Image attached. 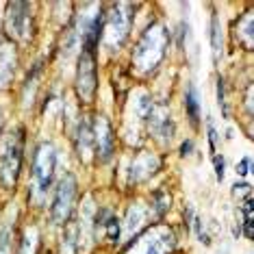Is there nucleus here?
<instances>
[{
    "label": "nucleus",
    "mask_w": 254,
    "mask_h": 254,
    "mask_svg": "<svg viewBox=\"0 0 254 254\" xmlns=\"http://www.w3.org/2000/svg\"><path fill=\"white\" fill-rule=\"evenodd\" d=\"M165 44H167V33L163 24H152L143 33L139 44H137L135 55H132V65L139 72H150L152 67H157V63L163 59Z\"/></svg>",
    "instance_id": "f257e3e1"
},
{
    "label": "nucleus",
    "mask_w": 254,
    "mask_h": 254,
    "mask_svg": "<svg viewBox=\"0 0 254 254\" xmlns=\"http://www.w3.org/2000/svg\"><path fill=\"white\" fill-rule=\"evenodd\" d=\"M22 163V128L9 130L0 143V178L7 187H13Z\"/></svg>",
    "instance_id": "f03ea898"
},
{
    "label": "nucleus",
    "mask_w": 254,
    "mask_h": 254,
    "mask_svg": "<svg viewBox=\"0 0 254 254\" xmlns=\"http://www.w3.org/2000/svg\"><path fill=\"white\" fill-rule=\"evenodd\" d=\"M130 11H132V4L128 2L111 4V11H109L107 22H105V33H102V44L109 50H118L124 44L130 28Z\"/></svg>",
    "instance_id": "7ed1b4c3"
},
{
    "label": "nucleus",
    "mask_w": 254,
    "mask_h": 254,
    "mask_svg": "<svg viewBox=\"0 0 254 254\" xmlns=\"http://www.w3.org/2000/svg\"><path fill=\"white\" fill-rule=\"evenodd\" d=\"M176 246L174 233L165 226H157L148 230L143 237L128 248V254H170Z\"/></svg>",
    "instance_id": "20e7f679"
},
{
    "label": "nucleus",
    "mask_w": 254,
    "mask_h": 254,
    "mask_svg": "<svg viewBox=\"0 0 254 254\" xmlns=\"http://www.w3.org/2000/svg\"><path fill=\"white\" fill-rule=\"evenodd\" d=\"M57 165V150L53 143H42L35 152V161H33V176H35L37 193H46L50 181L55 174Z\"/></svg>",
    "instance_id": "39448f33"
},
{
    "label": "nucleus",
    "mask_w": 254,
    "mask_h": 254,
    "mask_svg": "<svg viewBox=\"0 0 254 254\" xmlns=\"http://www.w3.org/2000/svg\"><path fill=\"white\" fill-rule=\"evenodd\" d=\"M76 178L72 174H65L59 183V189L55 193V200H53V222L55 224H65L67 217L72 213V206H74V200H76Z\"/></svg>",
    "instance_id": "423d86ee"
},
{
    "label": "nucleus",
    "mask_w": 254,
    "mask_h": 254,
    "mask_svg": "<svg viewBox=\"0 0 254 254\" xmlns=\"http://www.w3.org/2000/svg\"><path fill=\"white\" fill-rule=\"evenodd\" d=\"M7 31L13 39L24 42L31 35V4L11 2L7 7Z\"/></svg>",
    "instance_id": "0eeeda50"
},
{
    "label": "nucleus",
    "mask_w": 254,
    "mask_h": 254,
    "mask_svg": "<svg viewBox=\"0 0 254 254\" xmlns=\"http://www.w3.org/2000/svg\"><path fill=\"white\" fill-rule=\"evenodd\" d=\"M76 89L85 102H89L96 94V61H94V53H87V50H83V55L78 59Z\"/></svg>",
    "instance_id": "6e6552de"
},
{
    "label": "nucleus",
    "mask_w": 254,
    "mask_h": 254,
    "mask_svg": "<svg viewBox=\"0 0 254 254\" xmlns=\"http://www.w3.org/2000/svg\"><path fill=\"white\" fill-rule=\"evenodd\" d=\"M94 148L98 152V159L102 163H107L113 154V130H111V124H109L107 118H96V124H94Z\"/></svg>",
    "instance_id": "1a4fd4ad"
},
{
    "label": "nucleus",
    "mask_w": 254,
    "mask_h": 254,
    "mask_svg": "<svg viewBox=\"0 0 254 254\" xmlns=\"http://www.w3.org/2000/svg\"><path fill=\"white\" fill-rule=\"evenodd\" d=\"M161 167V161L154 157V154H150V152H141V154H137L135 159H132V163H130V178L128 181L130 183H141V181H146V178H150Z\"/></svg>",
    "instance_id": "9d476101"
},
{
    "label": "nucleus",
    "mask_w": 254,
    "mask_h": 254,
    "mask_svg": "<svg viewBox=\"0 0 254 254\" xmlns=\"http://www.w3.org/2000/svg\"><path fill=\"white\" fill-rule=\"evenodd\" d=\"M150 120V130L159 137L163 143H167L172 139V132H174V124H172V118H170V111L165 107H152V113L148 115Z\"/></svg>",
    "instance_id": "9b49d317"
},
{
    "label": "nucleus",
    "mask_w": 254,
    "mask_h": 254,
    "mask_svg": "<svg viewBox=\"0 0 254 254\" xmlns=\"http://www.w3.org/2000/svg\"><path fill=\"white\" fill-rule=\"evenodd\" d=\"M94 213H96L94 198L87 195V198L83 200V206H80V224H76V228H78V248H87L89 246L91 230H94Z\"/></svg>",
    "instance_id": "f8f14e48"
},
{
    "label": "nucleus",
    "mask_w": 254,
    "mask_h": 254,
    "mask_svg": "<svg viewBox=\"0 0 254 254\" xmlns=\"http://www.w3.org/2000/svg\"><path fill=\"white\" fill-rule=\"evenodd\" d=\"M15 74V50L9 42L0 44V87H7Z\"/></svg>",
    "instance_id": "ddd939ff"
},
{
    "label": "nucleus",
    "mask_w": 254,
    "mask_h": 254,
    "mask_svg": "<svg viewBox=\"0 0 254 254\" xmlns=\"http://www.w3.org/2000/svg\"><path fill=\"white\" fill-rule=\"evenodd\" d=\"M76 150H78V157L89 161L91 152H94V130L87 120H80L78 122V128H76Z\"/></svg>",
    "instance_id": "4468645a"
},
{
    "label": "nucleus",
    "mask_w": 254,
    "mask_h": 254,
    "mask_svg": "<svg viewBox=\"0 0 254 254\" xmlns=\"http://www.w3.org/2000/svg\"><path fill=\"white\" fill-rule=\"evenodd\" d=\"M146 209H143L141 202H135V204L128 209V215H126V224H124V230L126 235H135L137 230L141 228V224L146 222Z\"/></svg>",
    "instance_id": "2eb2a0df"
},
{
    "label": "nucleus",
    "mask_w": 254,
    "mask_h": 254,
    "mask_svg": "<svg viewBox=\"0 0 254 254\" xmlns=\"http://www.w3.org/2000/svg\"><path fill=\"white\" fill-rule=\"evenodd\" d=\"M13 217H15V209H9L7 215L0 222V254H9L11 248V233H13Z\"/></svg>",
    "instance_id": "dca6fc26"
},
{
    "label": "nucleus",
    "mask_w": 254,
    "mask_h": 254,
    "mask_svg": "<svg viewBox=\"0 0 254 254\" xmlns=\"http://www.w3.org/2000/svg\"><path fill=\"white\" fill-rule=\"evenodd\" d=\"M237 35L244 39L246 48L252 50V37H254V20H252V11H248V13L241 18V22L237 24Z\"/></svg>",
    "instance_id": "f3484780"
},
{
    "label": "nucleus",
    "mask_w": 254,
    "mask_h": 254,
    "mask_svg": "<svg viewBox=\"0 0 254 254\" xmlns=\"http://www.w3.org/2000/svg\"><path fill=\"white\" fill-rule=\"evenodd\" d=\"M78 250V228L76 224H70L63 235V254H74Z\"/></svg>",
    "instance_id": "a211bd4d"
},
{
    "label": "nucleus",
    "mask_w": 254,
    "mask_h": 254,
    "mask_svg": "<svg viewBox=\"0 0 254 254\" xmlns=\"http://www.w3.org/2000/svg\"><path fill=\"white\" fill-rule=\"evenodd\" d=\"M185 105H187V113L189 118H191V122L195 124L200 118V105H198V94H195V89L189 85L187 87V96H185Z\"/></svg>",
    "instance_id": "6ab92c4d"
},
{
    "label": "nucleus",
    "mask_w": 254,
    "mask_h": 254,
    "mask_svg": "<svg viewBox=\"0 0 254 254\" xmlns=\"http://www.w3.org/2000/svg\"><path fill=\"white\" fill-rule=\"evenodd\" d=\"M211 46H213V57H219L222 53V26H219V18L213 15L211 20Z\"/></svg>",
    "instance_id": "aec40b11"
},
{
    "label": "nucleus",
    "mask_w": 254,
    "mask_h": 254,
    "mask_svg": "<svg viewBox=\"0 0 254 254\" xmlns=\"http://www.w3.org/2000/svg\"><path fill=\"white\" fill-rule=\"evenodd\" d=\"M35 248H37V228H28L24 233V239H22L20 254H35Z\"/></svg>",
    "instance_id": "412c9836"
},
{
    "label": "nucleus",
    "mask_w": 254,
    "mask_h": 254,
    "mask_svg": "<svg viewBox=\"0 0 254 254\" xmlns=\"http://www.w3.org/2000/svg\"><path fill=\"white\" fill-rule=\"evenodd\" d=\"M170 204H172V198H170V193L163 191V189H159V191H154V211L159 213V215H163V213L170 209Z\"/></svg>",
    "instance_id": "4be33fe9"
},
{
    "label": "nucleus",
    "mask_w": 254,
    "mask_h": 254,
    "mask_svg": "<svg viewBox=\"0 0 254 254\" xmlns=\"http://www.w3.org/2000/svg\"><path fill=\"white\" fill-rule=\"evenodd\" d=\"M102 226H105L107 237H109L111 241H118V239H120V235H122V228H120V219H115V217L109 215L107 222L102 224Z\"/></svg>",
    "instance_id": "5701e85b"
},
{
    "label": "nucleus",
    "mask_w": 254,
    "mask_h": 254,
    "mask_svg": "<svg viewBox=\"0 0 254 254\" xmlns=\"http://www.w3.org/2000/svg\"><path fill=\"white\" fill-rule=\"evenodd\" d=\"M250 172H252V159L244 157L239 163H237V174H239V176H248Z\"/></svg>",
    "instance_id": "b1692460"
},
{
    "label": "nucleus",
    "mask_w": 254,
    "mask_h": 254,
    "mask_svg": "<svg viewBox=\"0 0 254 254\" xmlns=\"http://www.w3.org/2000/svg\"><path fill=\"white\" fill-rule=\"evenodd\" d=\"M209 141H211V148L215 150V143H217V130H215V124L213 120L209 118Z\"/></svg>",
    "instance_id": "393cba45"
},
{
    "label": "nucleus",
    "mask_w": 254,
    "mask_h": 254,
    "mask_svg": "<svg viewBox=\"0 0 254 254\" xmlns=\"http://www.w3.org/2000/svg\"><path fill=\"white\" fill-rule=\"evenodd\" d=\"M217 100H219V107H222L224 113H226V102H224V83L222 80L217 83Z\"/></svg>",
    "instance_id": "a878e982"
},
{
    "label": "nucleus",
    "mask_w": 254,
    "mask_h": 254,
    "mask_svg": "<svg viewBox=\"0 0 254 254\" xmlns=\"http://www.w3.org/2000/svg\"><path fill=\"white\" fill-rule=\"evenodd\" d=\"M215 170H217V181H224V159L215 157Z\"/></svg>",
    "instance_id": "bb28decb"
},
{
    "label": "nucleus",
    "mask_w": 254,
    "mask_h": 254,
    "mask_svg": "<svg viewBox=\"0 0 254 254\" xmlns=\"http://www.w3.org/2000/svg\"><path fill=\"white\" fill-rule=\"evenodd\" d=\"M233 189H235V193H239V191L241 193H248V191H250V185H235Z\"/></svg>",
    "instance_id": "cd10ccee"
},
{
    "label": "nucleus",
    "mask_w": 254,
    "mask_h": 254,
    "mask_svg": "<svg viewBox=\"0 0 254 254\" xmlns=\"http://www.w3.org/2000/svg\"><path fill=\"white\" fill-rule=\"evenodd\" d=\"M191 150H193V143H191V141H185L183 148H181V152H183V154H189Z\"/></svg>",
    "instance_id": "c85d7f7f"
}]
</instances>
